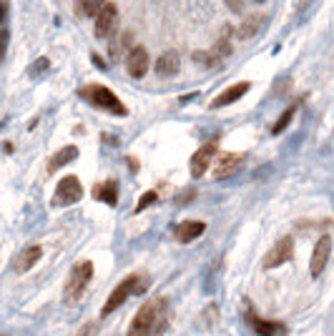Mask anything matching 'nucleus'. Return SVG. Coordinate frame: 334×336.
<instances>
[{
    "instance_id": "obj_7",
    "label": "nucleus",
    "mask_w": 334,
    "mask_h": 336,
    "mask_svg": "<svg viewBox=\"0 0 334 336\" xmlns=\"http://www.w3.org/2000/svg\"><path fill=\"white\" fill-rule=\"evenodd\" d=\"M329 253H332V236H322L317 246H314V253H312V261H309V274L314 276H322V271L327 269V261H329Z\"/></svg>"
},
{
    "instance_id": "obj_11",
    "label": "nucleus",
    "mask_w": 334,
    "mask_h": 336,
    "mask_svg": "<svg viewBox=\"0 0 334 336\" xmlns=\"http://www.w3.org/2000/svg\"><path fill=\"white\" fill-rule=\"evenodd\" d=\"M242 163H244V153H224V156L216 161V166H213V178H216V181H224V178L234 176V173L239 171Z\"/></svg>"
},
{
    "instance_id": "obj_15",
    "label": "nucleus",
    "mask_w": 334,
    "mask_h": 336,
    "mask_svg": "<svg viewBox=\"0 0 334 336\" xmlns=\"http://www.w3.org/2000/svg\"><path fill=\"white\" fill-rule=\"evenodd\" d=\"M93 198H96V201H103V203H108V206H116V203H118V184H116L113 178L98 184L96 191H93Z\"/></svg>"
},
{
    "instance_id": "obj_29",
    "label": "nucleus",
    "mask_w": 334,
    "mask_h": 336,
    "mask_svg": "<svg viewBox=\"0 0 334 336\" xmlns=\"http://www.w3.org/2000/svg\"><path fill=\"white\" fill-rule=\"evenodd\" d=\"M5 15H8V3H5V0H0V23L5 20Z\"/></svg>"
},
{
    "instance_id": "obj_24",
    "label": "nucleus",
    "mask_w": 334,
    "mask_h": 336,
    "mask_svg": "<svg viewBox=\"0 0 334 336\" xmlns=\"http://www.w3.org/2000/svg\"><path fill=\"white\" fill-rule=\"evenodd\" d=\"M103 3H106V0H83V13H86V15H96V13L101 10Z\"/></svg>"
},
{
    "instance_id": "obj_20",
    "label": "nucleus",
    "mask_w": 334,
    "mask_h": 336,
    "mask_svg": "<svg viewBox=\"0 0 334 336\" xmlns=\"http://www.w3.org/2000/svg\"><path fill=\"white\" fill-rule=\"evenodd\" d=\"M294 113H297V106H289V108H287V111H284V113L279 116V121L272 125V133H274V136H276V133H281V131H284V128H287V125L292 123Z\"/></svg>"
},
{
    "instance_id": "obj_28",
    "label": "nucleus",
    "mask_w": 334,
    "mask_h": 336,
    "mask_svg": "<svg viewBox=\"0 0 334 336\" xmlns=\"http://www.w3.org/2000/svg\"><path fill=\"white\" fill-rule=\"evenodd\" d=\"M226 5H229L234 13H242V3H239V0H226Z\"/></svg>"
},
{
    "instance_id": "obj_8",
    "label": "nucleus",
    "mask_w": 334,
    "mask_h": 336,
    "mask_svg": "<svg viewBox=\"0 0 334 336\" xmlns=\"http://www.w3.org/2000/svg\"><path fill=\"white\" fill-rule=\"evenodd\" d=\"M213 156H216V141H213V143H206V146H201L199 151L191 156V176H194V178H201V176L211 168Z\"/></svg>"
},
{
    "instance_id": "obj_23",
    "label": "nucleus",
    "mask_w": 334,
    "mask_h": 336,
    "mask_svg": "<svg viewBox=\"0 0 334 336\" xmlns=\"http://www.w3.org/2000/svg\"><path fill=\"white\" fill-rule=\"evenodd\" d=\"M194 61H201L204 65L213 68V65H219V56H213V53H204V50H196V53H194Z\"/></svg>"
},
{
    "instance_id": "obj_2",
    "label": "nucleus",
    "mask_w": 334,
    "mask_h": 336,
    "mask_svg": "<svg viewBox=\"0 0 334 336\" xmlns=\"http://www.w3.org/2000/svg\"><path fill=\"white\" fill-rule=\"evenodd\" d=\"M93 269L96 266L91 261H81V264L73 266V271L65 281V289H63V301L65 304H76V301L83 299V294H86V289H88V283L93 278Z\"/></svg>"
},
{
    "instance_id": "obj_30",
    "label": "nucleus",
    "mask_w": 334,
    "mask_h": 336,
    "mask_svg": "<svg viewBox=\"0 0 334 336\" xmlns=\"http://www.w3.org/2000/svg\"><path fill=\"white\" fill-rule=\"evenodd\" d=\"M256 3H267V0H256Z\"/></svg>"
},
{
    "instance_id": "obj_5",
    "label": "nucleus",
    "mask_w": 334,
    "mask_h": 336,
    "mask_svg": "<svg viewBox=\"0 0 334 336\" xmlns=\"http://www.w3.org/2000/svg\"><path fill=\"white\" fill-rule=\"evenodd\" d=\"M138 281H141V276H136V274H133V276H126L121 283L113 289V294L106 299V304H103V308H101V319L111 316V314H113V311H116V308H118V306H121L123 301L131 296V294H136V286H138Z\"/></svg>"
},
{
    "instance_id": "obj_6",
    "label": "nucleus",
    "mask_w": 334,
    "mask_h": 336,
    "mask_svg": "<svg viewBox=\"0 0 334 336\" xmlns=\"http://www.w3.org/2000/svg\"><path fill=\"white\" fill-rule=\"evenodd\" d=\"M83 198V186L81 181L76 178V176H65L58 181L56 186V206H70V203H76V201H81Z\"/></svg>"
},
{
    "instance_id": "obj_3",
    "label": "nucleus",
    "mask_w": 334,
    "mask_h": 336,
    "mask_svg": "<svg viewBox=\"0 0 334 336\" xmlns=\"http://www.w3.org/2000/svg\"><path fill=\"white\" fill-rule=\"evenodd\" d=\"M81 95L88 103L103 108V111H108V113H116V116H126L128 113V108L118 100V95L113 91H108L106 86H86V88H81Z\"/></svg>"
},
{
    "instance_id": "obj_27",
    "label": "nucleus",
    "mask_w": 334,
    "mask_h": 336,
    "mask_svg": "<svg viewBox=\"0 0 334 336\" xmlns=\"http://www.w3.org/2000/svg\"><path fill=\"white\" fill-rule=\"evenodd\" d=\"M5 45H8V33L0 31V58H3V53H5Z\"/></svg>"
},
{
    "instance_id": "obj_25",
    "label": "nucleus",
    "mask_w": 334,
    "mask_h": 336,
    "mask_svg": "<svg viewBox=\"0 0 334 336\" xmlns=\"http://www.w3.org/2000/svg\"><path fill=\"white\" fill-rule=\"evenodd\" d=\"M45 68H48V58H40V61H38V65H35V68H31V75H40Z\"/></svg>"
},
{
    "instance_id": "obj_19",
    "label": "nucleus",
    "mask_w": 334,
    "mask_h": 336,
    "mask_svg": "<svg viewBox=\"0 0 334 336\" xmlns=\"http://www.w3.org/2000/svg\"><path fill=\"white\" fill-rule=\"evenodd\" d=\"M261 23H264V18L261 15H256V18H246L242 23V28H239V35H242L244 40H249V38H254L259 28H261Z\"/></svg>"
},
{
    "instance_id": "obj_17",
    "label": "nucleus",
    "mask_w": 334,
    "mask_h": 336,
    "mask_svg": "<svg viewBox=\"0 0 334 336\" xmlns=\"http://www.w3.org/2000/svg\"><path fill=\"white\" fill-rule=\"evenodd\" d=\"M249 88H251L249 83H236V86H229V88H226V91L221 93V95H219V98H216V100L211 103V108H224V106H229V103L239 100V98H242V95L249 91Z\"/></svg>"
},
{
    "instance_id": "obj_18",
    "label": "nucleus",
    "mask_w": 334,
    "mask_h": 336,
    "mask_svg": "<svg viewBox=\"0 0 334 336\" xmlns=\"http://www.w3.org/2000/svg\"><path fill=\"white\" fill-rule=\"evenodd\" d=\"M76 158H78V148H76V146H65V148H61V151L51 158L48 171L53 173V171H58V168H63V166H68V163L76 161Z\"/></svg>"
},
{
    "instance_id": "obj_12",
    "label": "nucleus",
    "mask_w": 334,
    "mask_h": 336,
    "mask_svg": "<svg viewBox=\"0 0 334 336\" xmlns=\"http://www.w3.org/2000/svg\"><path fill=\"white\" fill-rule=\"evenodd\" d=\"M149 50L144 48V45H138V48H131V53H128V58H126V65H128V73L133 75V78H144L146 73H149Z\"/></svg>"
},
{
    "instance_id": "obj_26",
    "label": "nucleus",
    "mask_w": 334,
    "mask_h": 336,
    "mask_svg": "<svg viewBox=\"0 0 334 336\" xmlns=\"http://www.w3.org/2000/svg\"><path fill=\"white\" fill-rule=\"evenodd\" d=\"M96 329H98L96 324H86V326L81 329V334H78V336H96Z\"/></svg>"
},
{
    "instance_id": "obj_14",
    "label": "nucleus",
    "mask_w": 334,
    "mask_h": 336,
    "mask_svg": "<svg viewBox=\"0 0 334 336\" xmlns=\"http://www.w3.org/2000/svg\"><path fill=\"white\" fill-rule=\"evenodd\" d=\"M206 231V223L204 221H183V223H179L176 226V241L179 244H191L194 239H199L201 234Z\"/></svg>"
},
{
    "instance_id": "obj_4",
    "label": "nucleus",
    "mask_w": 334,
    "mask_h": 336,
    "mask_svg": "<svg viewBox=\"0 0 334 336\" xmlns=\"http://www.w3.org/2000/svg\"><path fill=\"white\" fill-rule=\"evenodd\" d=\"M292 256H294V236H281V239H279V241L269 248V253L264 256L261 269H264V271L279 269L281 264L292 261Z\"/></svg>"
},
{
    "instance_id": "obj_1",
    "label": "nucleus",
    "mask_w": 334,
    "mask_h": 336,
    "mask_svg": "<svg viewBox=\"0 0 334 336\" xmlns=\"http://www.w3.org/2000/svg\"><path fill=\"white\" fill-rule=\"evenodd\" d=\"M166 306L169 299L161 296V299H153L138 308V314L133 316L131 321V329L128 336H161L169 329V316H166Z\"/></svg>"
},
{
    "instance_id": "obj_13",
    "label": "nucleus",
    "mask_w": 334,
    "mask_h": 336,
    "mask_svg": "<svg viewBox=\"0 0 334 336\" xmlns=\"http://www.w3.org/2000/svg\"><path fill=\"white\" fill-rule=\"evenodd\" d=\"M40 256H43V248L40 246H26L18 256H15V261H13V269L18 271V274H26V271H31L33 266L40 261Z\"/></svg>"
},
{
    "instance_id": "obj_9",
    "label": "nucleus",
    "mask_w": 334,
    "mask_h": 336,
    "mask_svg": "<svg viewBox=\"0 0 334 336\" xmlns=\"http://www.w3.org/2000/svg\"><path fill=\"white\" fill-rule=\"evenodd\" d=\"M116 15H118V8L116 3H103L101 10L96 13V35L98 38H106L108 33L113 31V23H116Z\"/></svg>"
},
{
    "instance_id": "obj_16",
    "label": "nucleus",
    "mask_w": 334,
    "mask_h": 336,
    "mask_svg": "<svg viewBox=\"0 0 334 336\" xmlns=\"http://www.w3.org/2000/svg\"><path fill=\"white\" fill-rule=\"evenodd\" d=\"M179 53L176 50H166V53H161V58L156 61V73L158 75H176L179 73Z\"/></svg>"
},
{
    "instance_id": "obj_10",
    "label": "nucleus",
    "mask_w": 334,
    "mask_h": 336,
    "mask_svg": "<svg viewBox=\"0 0 334 336\" xmlns=\"http://www.w3.org/2000/svg\"><path fill=\"white\" fill-rule=\"evenodd\" d=\"M246 324L254 329V334L259 336H287V326L281 321H267V319H259L256 314H246Z\"/></svg>"
},
{
    "instance_id": "obj_21",
    "label": "nucleus",
    "mask_w": 334,
    "mask_h": 336,
    "mask_svg": "<svg viewBox=\"0 0 334 336\" xmlns=\"http://www.w3.org/2000/svg\"><path fill=\"white\" fill-rule=\"evenodd\" d=\"M156 201H158V193H156V191H146V193L138 198V206H136V211H146V209H149V206H153Z\"/></svg>"
},
{
    "instance_id": "obj_22",
    "label": "nucleus",
    "mask_w": 334,
    "mask_h": 336,
    "mask_svg": "<svg viewBox=\"0 0 334 336\" xmlns=\"http://www.w3.org/2000/svg\"><path fill=\"white\" fill-rule=\"evenodd\" d=\"M213 56H219V58H229V56H231V43H229V38H221V40L216 43Z\"/></svg>"
}]
</instances>
